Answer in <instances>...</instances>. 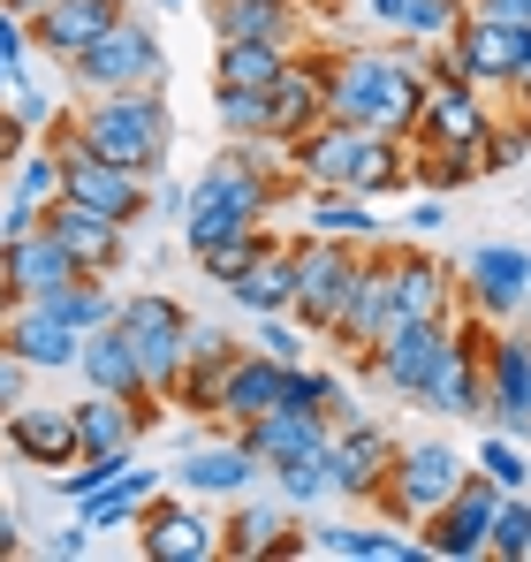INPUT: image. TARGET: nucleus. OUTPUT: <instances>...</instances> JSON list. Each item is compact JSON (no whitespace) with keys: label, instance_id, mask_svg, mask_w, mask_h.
<instances>
[{"label":"nucleus","instance_id":"1","mask_svg":"<svg viewBox=\"0 0 531 562\" xmlns=\"http://www.w3.org/2000/svg\"><path fill=\"white\" fill-rule=\"evenodd\" d=\"M426 46L395 31V46H335L327 54V114L372 137H418L426 122Z\"/></svg>","mask_w":531,"mask_h":562},{"label":"nucleus","instance_id":"2","mask_svg":"<svg viewBox=\"0 0 531 562\" xmlns=\"http://www.w3.org/2000/svg\"><path fill=\"white\" fill-rule=\"evenodd\" d=\"M77 137L99 145L114 168L160 183L176 160V106H168V92H99L77 106Z\"/></svg>","mask_w":531,"mask_h":562},{"label":"nucleus","instance_id":"3","mask_svg":"<svg viewBox=\"0 0 531 562\" xmlns=\"http://www.w3.org/2000/svg\"><path fill=\"white\" fill-rule=\"evenodd\" d=\"M448 358H455V319H395V327L357 358V373L380 380L395 403H418V411H426V395H433V380H441Z\"/></svg>","mask_w":531,"mask_h":562},{"label":"nucleus","instance_id":"4","mask_svg":"<svg viewBox=\"0 0 531 562\" xmlns=\"http://www.w3.org/2000/svg\"><path fill=\"white\" fill-rule=\"evenodd\" d=\"M69 92L77 99H99V92H168V46L152 23L122 15L91 54L69 61Z\"/></svg>","mask_w":531,"mask_h":562},{"label":"nucleus","instance_id":"5","mask_svg":"<svg viewBox=\"0 0 531 562\" xmlns=\"http://www.w3.org/2000/svg\"><path fill=\"white\" fill-rule=\"evenodd\" d=\"M463 479H471V464H463L448 441H403V449H395V471H387V486L372 494V509H380L387 525H403V532H426V517L441 509Z\"/></svg>","mask_w":531,"mask_h":562},{"label":"nucleus","instance_id":"6","mask_svg":"<svg viewBox=\"0 0 531 562\" xmlns=\"http://www.w3.org/2000/svg\"><path fill=\"white\" fill-rule=\"evenodd\" d=\"M122 335L137 342L145 387H152L160 403H176L182 373H190V358H182V342H190V312H182V296H168V289H129V296H122Z\"/></svg>","mask_w":531,"mask_h":562},{"label":"nucleus","instance_id":"7","mask_svg":"<svg viewBox=\"0 0 531 562\" xmlns=\"http://www.w3.org/2000/svg\"><path fill=\"white\" fill-rule=\"evenodd\" d=\"M364 251L372 244H342V236H296V327H312L319 342H327V327H335V312L350 304V281L364 267Z\"/></svg>","mask_w":531,"mask_h":562},{"label":"nucleus","instance_id":"8","mask_svg":"<svg viewBox=\"0 0 531 562\" xmlns=\"http://www.w3.org/2000/svg\"><path fill=\"white\" fill-rule=\"evenodd\" d=\"M455 281H463V312L509 327L531 304V251L524 244H471L463 267H455Z\"/></svg>","mask_w":531,"mask_h":562},{"label":"nucleus","instance_id":"9","mask_svg":"<svg viewBox=\"0 0 531 562\" xmlns=\"http://www.w3.org/2000/svg\"><path fill=\"white\" fill-rule=\"evenodd\" d=\"M494 502H501V486L486 479V471L471 464V479L448 494L441 509L426 517V548H433V562H478L486 548H494Z\"/></svg>","mask_w":531,"mask_h":562},{"label":"nucleus","instance_id":"10","mask_svg":"<svg viewBox=\"0 0 531 562\" xmlns=\"http://www.w3.org/2000/svg\"><path fill=\"white\" fill-rule=\"evenodd\" d=\"M395 434L372 418V411H350V418H335V441H327V464H335V494L342 502H364L372 509V494L387 486V471H395Z\"/></svg>","mask_w":531,"mask_h":562},{"label":"nucleus","instance_id":"11","mask_svg":"<svg viewBox=\"0 0 531 562\" xmlns=\"http://www.w3.org/2000/svg\"><path fill=\"white\" fill-rule=\"evenodd\" d=\"M0 449L15 457L23 471H69L84 457V441H77V403H15L8 418H0Z\"/></svg>","mask_w":531,"mask_h":562},{"label":"nucleus","instance_id":"12","mask_svg":"<svg viewBox=\"0 0 531 562\" xmlns=\"http://www.w3.org/2000/svg\"><path fill=\"white\" fill-rule=\"evenodd\" d=\"M137 548L145 562H213L221 555V525L197 509V494H152L137 517Z\"/></svg>","mask_w":531,"mask_h":562},{"label":"nucleus","instance_id":"13","mask_svg":"<svg viewBox=\"0 0 531 562\" xmlns=\"http://www.w3.org/2000/svg\"><path fill=\"white\" fill-rule=\"evenodd\" d=\"M38 228L61 236V244L77 251V267L99 274V281H114L122 267H129V221L99 213V205H84V198H54V205L38 213Z\"/></svg>","mask_w":531,"mask_h":562},{"label":"nucleus","instance_id":"14","mask_svg":"<svg viewBox=\"0 0 531 562\" xmlns=\"http://www.w3.org/2000/svg\"><path fill=\"white\" fill-rule=\"evenodd\" d=\"M387 289H395V312L403 319H455L463 312V281L455 267H441L426 244H387Z\"/></svg>","mask_w":531,"mask_h":562},{"label":"nucleus","instance_id":"15","mask_svg":"<svg viewBox=\"0 0 531 562\" xmlns=\"http://www.w3.org/2000/svg\"><path fill=\"white\" fill-rule=\"evenodd\" d=\"M486 418L509 441H531V327H517V319L486 350Z\"/></svg>","mask_w":531,"mask_h":562},{"label":"nucleus","instance_id":"16","mask_svg":"<svg viewBox=\"0 0 531 562\" xmlns=\"http://www.w3.org/2000/svg\"><path fill=\"white\" fill-rule=\"evenodd\" d=\"M77 251L61 244V236H46V228H31V236H15V244H0V312H15V304H38L46 289H61V281H77Z\"/></svg>","mask_w":531,"mask_h":562},{"label":"nucleus","instance_id":"17","mask_svg":"<svg viewBox=\"0 0 531 562\" xmlns=\"http://www.w3.org/2000/svg\"><path fill=\"white\" fill-rule=\"evenodd\" d=\"M312 122H327V54H289V69L266 92V145H296Z\"/></svg>","mask_w":531,"mask_h":562},{"label":"nucleus","instance_id":"18","mask_svg":"<svg viewBox=\"0 0 531 562\" xmlns=\"http://www.w3.org/2000/svg\"><path fill=\"white\" fill-rule=\"evenodd\" d=\"M395 319H403V312H395V289H387V259H380V244H372V251H364V267H357V281H350V304H342V312H335V327H327V342L357 366V358H364Z\"/></svg>","mask_w":531,"mask_h":562},{"label":"nucleus","instance_id":"19","mask_svg":"<svg viewBox=\"0 0 531 562\" xmlns=\"http://www.w3.org/2000/svg\"><path fill=\"white\" fill-rule=\"evenodd\" d=\"M433 85H426V122H418V137L410 145H486V130L501 122L478 85H463V77H448V69H426Z\"/></svg>","mask_w":531,"mask_h":562},{"label":"nucleus","instance_id":"20","mask_svg":"<svg viewBox=\"0 0 531 562\" xmlns=\"http://www.w3.org/2000/svg\"><path fill=\"white\" fill-rule=\"evenodd\" d=\"M168 479H176L182 494H197V502H236V494H251V486L266 479V464L236 441V434H221V441H190Z\"/></svg>","mask_w":531,"mask_h":562},{"label":"nucleus","instance_id":"21","mask_svg":"<svg viewBox=\"0 0 531 562\" xmlns=\"http://www.w3.org/2000/svg\"><path fill=\"white\" fill-rule=\"evenodd\" d=\"M0 342H8L31 373H69V366L84 358V327H69V319L46 312V304H15V312H0Z\"/></svg>","mask_w":531,"mask_h":562},{"label":"nucleus","instance_id":"22","mask_svg":"<svg viewBox=\"0 0 531 562\" xmlns=\"http://www.w3.org/2000/svg\"><path fill=\"white\" fill-rule=\"evenodd\" d=\"M236 441L273 471V464H289V457L327 449V441H335V418H327V411H304V403H273V411H259V418L236 426Z\"/></svg>","mask_w":531,"mask_h":562},{"label":"nucleus","instance_id":"23","mask_svg":"<svg viewBox=\"0 0 531 562\" xmlns=\"http://www.w3.org/2000/svg\"><path fill=\"white\" fill-rule=\"evenodd\" d=\"M357 145H364V130H350V122H312L296 145H281V168L296 176V183L312 190H350L357 183Z\"/></svg>","mask_w":531,"mask_h":562},{"label":"nucleus","instance_id":"24","mask_svg":"<svg viewBox=\"0 0 531 562\" xmlns=\"http://www.w3.org/2000/svg\"><path fill=\"white\" fill-rule=\"evenodd\" d=\"M122 15H129L122 0H54V8L31 23V38H38V54H46V61H61V69H69V61L91 54Z\"/></svg>","mask_w":531,"mask_h":562},{"label":"nucleus","instance_id":"25","mask_svg":"<svg viewBox=\"0 0 531 562\" xmlns=\"http://www.w3.org/2000/svg\"><path fill=\"white\" fill-rule=\"evenodd\" d=\"M205 23H213V38H273V46H296L312 31V8L304 0H205Z\"/></svg>","mask_w":531,"mask_h":562},{"label":"nucleus","instance_id":"26","mask_svg":"<svg viewBox=\"0 0 531 562\" xmlns=\"http://www.w3.org/2000/svg\"><path fill=\"white\" fill-rule=\"evenodd\" d=\"M77 373H84V387H99V395H122V403H145V395H152V387H145V366H137V342L122 335V319H114V327H91V335H84Z\"/></svg>","mask_w":531,"mask_h":562},{"label":"nucleus","instance_id":"27","mask_svg":"<svg viewBox=\"0 0 531 562\" xmlns=\"http://www.w3.org/2000/svg\"><path fill=\"white\" fill-rule=\"evenodd\" d=\"M273 403H289V366L244 342V358H236L228 380H221V426H244V418H259V411H273Z\"/></svg>","mask_w":531,"mask_h":562},{"label":"nucleus","instance_id":"28","mask_svg":"<svg viewBox=\"0 0 531 562\" xmlns=\"http://www.w3.org/2000/svg\"><path fill=\"white\" fill-rule=\"evenodd\" d=\"M296 525H289V502L273 494V502H251V494H236V509L221 517V555L236 562H259V555H281V540H289Z\"/></svg>","mask_w":531,"mask_h":562},{"label":"nucleus","instance_id":"29","mask_svg":"<svg viewBox=\"0 0 531 562\" xmlns=\"http://www.w3.org/2000/svg\"><path fill=\"white\" fill-rule=\"evenodd\" d=\"M77 441H84V457H137L145 418H137V403L84 387V403H77Z\"/></svg>","mask_w":531,"mask_h":562},{"label":"nucleus","instance_id":"30","mask_svg":"<svg viewBox=\"0 0 531 562\" xmlns=\"http://www.w3.org/2000/svg\"><path fill=\"white\" fill-rule=\"evenodd\" d=\"M228 296H236L251 319H266V312H296V244H273V251H259L244 274L228 281Z\"/></svg>","mask_w":531,"mask_h":562},{"label":"nucleus","instance_id":"31","mask_svg":"<svg viewBox=\"0 0 531 562\" xmlns=\"http://www.w3.org/2000/svg\"><path fill=\"white\" fill-rule=\"evenodd\" d=\"M312 548L342 562H433L426 540H403V525L395 532H380V525H312Z\"/></svg>","mask_w":531,"mask_h":562},{"label":"nucleus","instance_id":"32","mask_svg":"<svg viewBox=\"0 0 531 562\" xmlns=\"http://www.w3.org/2000/svg\"><path fill=\"white\" fill-rule=\"evenodd\" d=\"M152 494H168V471L129 464L122 479H114V486H99V494H91L77 517H84L91 532H114V525H129V532H137V517H145V502H152Z\"/></svg>","mask_w":531,"mask_h":562},{"label":"nucleus","instance_id":"33","mask_svg":"<svg viewBox=\"0 0 531 562\" xmlns=\"http://www.w3.org/2000/svg\"><path fill=\"white\" fill-rule=\"evenodd\" d=\"M296 46H273V38H213V85H251L273 92V77L289 69Z\"/></svg>","mask_w":531,"mask_h":562},{"label":"nucleus","instance_id":"34","mask_svg":"<svg viewBox=\"0 0 531 562\" xmlns=\"http://www.w3.org/2000/svg\"><path fill=\"white\" fill-rule=\"evenodd\" d=\"M304 228H312V236H342V244H372V236H380V213H372V198H357V190H312Z\"/></svg>","mask_w":531,"mask_h":562},{"label":"nucleus","instance_id":"35","mask_svg":"<svg viewBox=\"0 0 531 562\" xmlns=\"http://www.w3.org/2000/svg\"><path fill=\"white\" fill-rule=\"evenodd\" d=\"M266 479H273V494H281L289 509H304V517H312V509H327V502H342V494H335V464H327V449L289 457V464H273Z\"/></svg>","mask_w":531,"mask_h":562},{"label":"nucleus","instance_id":"36","mask_svg":"<svg viewBox=\"0 0 531 562\" xmlns=\"http://www.w3.org/2000/svg\"><path fill=\"white\" fill-rule=\"evenodd\" d=\"M486 176V160H478V145H410V183L426 190H471Z\"/></svg>","mask_w":531,"mask_h":562},{"label":"nucleus","instance_id":"37","mask_svg":"<svg viewBox=\"0 0 531 562\" xmlns=\"http://www.w3.org/2000/svg\"><path fill=\"white\" fill-rule=\"evenodd\" d=\"M463 23H471V0H410V8H403V38H410V46H426V54L448 46Z\"/></svg>","mask_w":531,"mask_h":562},{"label":"nucleus","instance_id":"38","mask_svg":"<svg viewBox=\"0 0 531 562\" xmlns=\"http://www.w3.org/2000/svg\"><path fill=\"white\" fill-rule=\"evenodd\" d=\"M8 198L54 205V198H61V153H54V145H23V160L8 168Z\"/></svg>","mask_w":531,"mask_h":562},{"label":"nucleus","instance_id":"39","mask_svg":"<svg viewBox=\"0 0 531 562\" xmlns=\"http://www.w3.org/2000/svg\"><path fill=\"white\" fill-rule=\"evenodd\" d=\"M289 403H304V411H327V418H350L357 403H350V387L327 373V366H289Z\"/></svg>","mask_w":531,"mask_h":562},{"label":"nucleus","instance_id":"40","mask_svg":"<svg viewBox=\"0 0 531 562\" xmlns=\"http://www.w3.org/2000/svg\"><path fill=\"white\" fill-rule=\"evenodd\" d=\"M471 464L486 471V479H494L501 494H524V486H531V457H524V441H509L501 426H494V434L478 441V457H471Z\"/></svg>","mask_w":531,"mask_h":562},{"label":"nucleus","instance_id":"41","mask_svg":"<svg viewBox=\"0 0 531 562\" xmlns=\"http://www.w3.org/2000/svg\"><path fill=\"white\" fill-rule=\"evenodd\" d=\"M213 122L228 137H266V92H251V85H213Z\"/></svg>","mask_w":531,"mask_h":562},{"label":"nucleus","instance_id":"42","mask_svg":"<svg viewBox=\"0 0 531 562\" xmlns=\"http://www.w3.org/2000/svg\"><path fill=\"white\" fill-rule=\"evenodd\" d=\"M182 358H190V373H228V366L244 358V342H236L221 319H190V342H182Z\"/></svg>","mask_w":531,"mask_h":562},{"label":"nucleus","instance_id":"43","mask_svg":"<svg viewBox=\"0 0 531 562\" xmlns=\"http://www.w3.org/2000/svg\"><path fill=\"white\" fill-rule=\"evenodd\" d=\"M251 350L281 358V366H304L312 358V327H296L289 312H266V319H251Z\"/></svg>","mask_w":531,"mask_h":562},{"label":"nucleus","instance_id":"44","mask_svg":"<svg viewBox=\"0 0 531 562\" xmlns=\"http://www.w3.org/2000/svg\"><path fill=\"white\" fill-rule=\"evenodd\" d=\"M259 251H273V236H266V228H244V236H228V244H213V251L197 259V274H205V281H221V289H228V281H236L244 267H251V259H259Z\"/></svg>","mask_w":531,"mask_h":562},{"label":"nucleus","instance_id":"45","mask_svg":"<svg viewBox=\"0 0 531 562\" xmlns=\"http://www.w3.org/2000/svg\"><path fill=\"white\" fill-rule=\"evenodd\" d=\"M524 548H531V502L524 494H501V502H494V548H486V555L524 562Z\"/></svg>","mask_w":531,"mask_h":562},{"label":"nucleus","instance_id":"46","mask_svg":"<svg viewBox=\"0 0 531 562\" xmlns=\"http://www.w3.org/2000/svg\"><path fill=\"white\" fill-rule=\"evenodd\" d=\"M531 153V114L524 122H494L486 130V145H478V160H486V176H501V168H517Z\"/></svg>","mask_w":531,"mask_h":562},{"label":"nucleus","instance_id":"47","mask_svg":"<svg viewBox=\"0 0 531 562\" xmlns=\"http://www.w3.org/2000/svg\"><path fill=\"white\" fill-rule=\"evenodd\" d=\"M31 54H38L31 23H23V15H15V8L0 0V61H8V77H15V69H31Z\"/></svg>","mask_w":531,"mask_h":562},{"label":"nucleus","instance_id":"48","mask_svg":"<svg viewBox=\"0 0 531 562\" xmlns=\"http://www.w3.org/2000/svg\"><path fill=\"white\" fill-rule=\"evenodd\" d=\"M38 555H46V562H84V555H91V525L77 517V525L46 532V540H38Z\"/></svg>","mask_w":531,"mask_h":562},{"label":"nucleus","instance_id":"49","mask_svg":"<svg viewBox=\"0 0 531 562\" xmlns=\"http://www.w3.org/2000/svg\"><path fill=\"white\" fill-rule=\"evenodd\" d=\"M23 387H31V366H23V358H15V350L0 342V418H8V411L23 403Z\"/></svg>","mask_w":531,"mask_h":562},{"label":"nucleus","instance_id":"50","mask_svg":"<svg viewBox=\"0 0 531 562\" xmlns=\"http://www.w3.org/2000/svg\"><path fill=\"white\" fill-rule=\"evenodd\" d=\"M38 213H46V205H31V198H8V205H0V244L31 236V228H38Z\"/></svg>","mask_w":531,"mask_h":562},{"label":"nucleus","instance_id":"51","mask_svg":"<svg viewBox=\"0 0 531 562\" xmlns=\"http://www.w3.org/2000/svg\"><path fill=\"white\" fill-rule=\"evenodd\" d=\"M403 228H410V236H433V228H448V198H441V190H433V198H418Z\"/></svg>","mask_w":531,"mask_h":562},{"label":"nucleus","instance_id":"52","mask_svg":"<svg viewBox=\"0 0 531 562\" xmlns=\"http://www.w3.org/2000/svg\"><path fill=\"white\" fill-rule=\"evenodd\" d=\"M15 555H23V517L0 502V562H15Z\"/></svg>","mask_w":531,"mask_h":562},{"label":"nucleus","instance_id":"53","mask_svg":"<svg viewBox=\"0 0 531 562\" xmlns=\"http://www.w3.org/2000/svg\"><path fill=\"white\" fill-rule=\"evenodd\" d=\"M182 205H190V190H182V183H152V213L182 221Z\"/></svg>","mask_w":531,"mask_h":562},{"label":"nucleus","instance_id":"54","mask_svg":"<svg viewBox=\"0 0 531 562\" xmlns=\"http://www.w3.org/2000/svg\"><path fill=\"white\" fill-rule=\"evenodd\" d=\"M403 8H410V0H364V15L387 23V31H403Z\"/></svg>","mask_w":531,"mask_h":562},{"label":"nucleus","instance_id":"55","mask_svg":"<svg viewBox=\"0 0 531 562\" xmlns=\"http://www.w3.org/2000/svg\"><path fill=\"white\" fill-rule=\"evenodd\" d=\"M8 8H15V15H23V23H38V15H46V8H54V0H8Z\"/></svg>","mask_w":531,"mask_h":562},{"label":"nucleus","instance_id":"56","mask_svg":"<svg viewBox=\"0 0 531 562\" xmlns=\"http://www.w3.org/2000/svg\"><path fill=\"white\" fill-rule=\"evenodd\" d=\"M0 99H8V61H0Z\"/></svg>","mask_w":531,"mask_h":562},{"label":"nucleus","instance_id":"57","mask_svg":"<svg viewBox=\"0 0 531 562\" xmlns=\"http://www.w3.org/2000/svg\"><path fill=\"white\" fill-rule=\"evenodd\" d=\"M304 8H335V0H304Z\"/></svg>","mask_w":531,"mask_h":562},{"label":"nucleus","instance_id":"58","mask_svg":"<svg viewBox=\"0 0 531 562\" xmlns=\"http://www.w3.org/2000/svg\"><path fill=\"white\" fill-rule=\"evenodd\" d=\"M160 8H190V0H160Z\"/></svg>","mask_w":531,"mask_h":562},{"label":"nucleus","instance_id":"59","mask_svg":"<svg viewBox=\"0 0 531 562\" xmlns=\"http://www.w3.org/2000/svg\"><path fill=\"white\" fill-rule=\"evenodd\" d=\"M524 562H531V548H524Z\"/></svg>","mask_w":531,"mask_h":562},{"label":"nucleus","instance_id":"60","mask_svg":"<svg viewBox=\"0 0 531 562\" xmlns=\"http://www.w3.org/2000/svg\"><path fill=\"white\" fill-rule=\"evenodd\" d=\"M0 457H8V449H0Z\"/></svg>","mask_w":531,"mask_h":562}]
</instances>
